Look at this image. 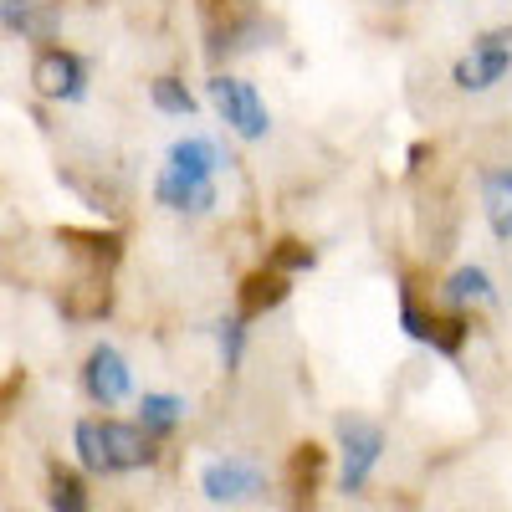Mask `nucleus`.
I'll use <instances>...</instances> for the list:
<instances>
[{"instance_id":"9b49d317","label":"nucleus","mask_w":512,"mask_h":512,"mask_svg":"<svg viewBox=\"0 0 512 512\" xmlns=\"http://www.w3.org/2000/svg\"><path fill=\"white\" fill-rule=\"evenodd\" d=\"M482 210L497 241H512V169H487L482 175Z\"/></svg>"},{"instance_id":"a211bd4d","label":"nucleus","mask_w":512,"mask_h":512,"mask_svg":"<svg viewBox=\"0 0 512 512\" xmlns=\"http://www.w3.org/2000/svg\"><path fill=\"white\" fill-rule=\"evenodd\" d=\"M466 318H436V328H431V349H441V354H461V344H466Z\"/></svg>"},{"instance_id":"20e7f679","label":"nucleus","mask_w":512,"mask_h":512,"mask_svg":"<svg viewBox=\"0 0 512 512\" xmlns=\"http://www.w3.org/2000/svg\"><path fill=\"white\" fill-rule=\"evenodd\" d=\"M338 456H344L338 487H344L349 497H359L374 477V466L384 461V425H374L364 415H338Z\"/></svg>"},{"instance_id":"7ed1b4c3","label":"nucleus","mask_w":512,"mask_h":512,"mask_svg":"<svg viewBox=\"0 0 512 512\" xmlns=\"http://www.w3.org/2000/svg\"><path fill=\"white\" fill-rule=\"evenodd\" d=\"M210 103H216L221 123L231 128L236 139H246V144H262V139L272 134V113H267L262 93H256L246 77L216 72V77H210Z\"/></svg>"},{"instance_id":"ddd939ff","label":"nucleus","mask_w":512,"mask_h":512,"mask_svg":"<svg viewBox=\"0 0 512 512\" xmlns=\"http://www.w3.org/2000/svg\"><path fill=\"white\" fill-rule=\"evenodd\" d=\"M272 31H267V21L262 16H231L221 31H216V41H210V57H236V52H256L267 41Z\"/></svg>"},{"instance_id":"6ab92c4d","label":"nucleus","mask_w":512,"mask_h":512,"mask_svg":"<svg viewBox=\"0 0 512 512\" xmlns=\"http://www.w3.org/2000/svg\"><path fill=\"white\" fill-rule=\"evenodd\" d=\"M400 328H405V333L415 338V344H431V328H436V313H420V308H415V297L405 292V297H400Z\"/></svg>"},{"instance_id":"39448f33","label":"nucleus","mask_w":512,"mask_h":512,"mask_svg":"<svg viewBox=\"0 0 512 512\" xmlns=\"http://www.w3.org/2000/svg\"><path fill=\"white\" fill-rule=\"evenodd\" d=\"M507 72H512V26H497V31H482L466 57H456L451 82L461 93H492Z\"/></svg>"},{"instance_id":"0eeeda50","label":"nucleus","mask_w":512,"mask_h":512,"mask_svg":"<svg viewBox=\"0 0 512 512\" xmlns=\"http://www.w3.org/2000/svg\"><path fill=\"white\" fill-rule=\"evenodd\" d=\"M31 88L47 103H82L88 98V62L67 47H41L31 62Z\"/></svg>"},{"instance_id":"9d476101","label":"nucleus","mask_w":512,"mask_h":512,"mask_svg":"<svg viewBox=\"0 0 512 512\" xmlns=\"http://www.w3.org/2000/svg\"><path fill=\"white\" fill-rule=\"evenodd\" d=\"M277 303H287V272H277V267H262V272H251L246 282H241V318L251 323V318H262V313H272Z\"/></svg>"},{"instance_id":"4468645a","label":"nucleus","mask_w":512,"mask_h":512,"mask_svg":"<svg viewBox=\"0 0 512 512\" xmlns=\"http://www.w3.org/2000/svg\"><path fill=\"white\" fill-rule=\"evenodd\" d=\"M441 292H446V303H456V308H466V303L497 308V287H492V272L487 267H456Z\"/></svg>"},{"instance_id":"6e6552de","label":"nucleus","mask_w":512,"mask_h":512,"mask_svg":"<svg viewBox=\"0 0 512 512\" xmlns=\"http://www.w3.org/2000/svg\"><path fill=\"white\" fill-rule=\"evenodd\" d=\"M82 390H88L93 405L113 410V405H123L128 395H134V369H128V359L113 344H98L88 354V364H82Z\"/></svg>"},{"instance_id":"f03ea898","label":"nucleus","mask_w":512,"mask_h":512,"mask_svg":"<svg viewBox=\"0 0 512 512\" xmlns=\"http://www.w3.org/2000/svg\"><path fill=\"white\" fill-rule=\"evenodd\" d=\"M72 451L93 477H118V472H144L159 461V441L134 420H77L72 425Z\"/></svg>"},{"instance_id":"f3484780","label":"nucleus","mask_w":512,"mask_h":512,"mask_svg":"<svg viewBox=\"0 0 512 512\" xmlns=\"http://www.w3.org/2000/svg\"><path fill=\"white\" fill-rule=\"evenodd\" d=\"M57 512H88V487H82L72 472H62V466H57V472H52V497H47Z\"/></svg>"},{"instance_id":"423d86ee","label":"nucleus","mask_w":512,"mask_h":512,"mask_svg":"<svg viewBox=\"0 0 512 512\" xmlns=\"http://www.w3.org/2000/svg\"><path fill=\"white\" fill-rule=\"evenodd\" d=\"M200 492L210 507H236V502H256L267 497V472L246 456H221L200 472Z\"/></svg>"},{"instance_id":"dca6fc26","label":"nucleus","mask_w":512,"mask_h":512,"mask_svg":"<svg viewBox=\"0 0 512 512\" xmlns=\"http://www.w3.org/2000/svg\"><path fill=\"white\" fill-rule=\"evenodd\" d=\"M216 344H221V364L226 369H241V359H246V318L241 313H231V318L216 323Z\"/></svg>"},{"instance_id":"f257e3e1","label":"nucleus","mask_w":512,"mask_h":512,"mask_svg":"<svg viewBox=\"0 0 512 512\" xmlns=\"http://www.w3.org/2000/svg\"><path fill=\"white\" fill-rule=\"evenodd\" d=\"M226 164L231 159L221 154L216 139H205V134L175 139L154 180V200L164 210H175V216H205V210H216V175Z\"/></svg>"},{"instance_id":"1a4fd4ad","label":"nucleus","mask_w":512,"mask_h":512,"mask_svg":"<svg viewBox=\"0 0 512 512\" xmlns=\"http://www.w3.org/2000/svg\"><path fill=\"white\" fill-rule=\"evenodd\" d=\"M0 26L31 41H52V31L62 26V6L57 0H0Z\"/></svg>"},{"instance_id":"2eb2a0df","label":"nucleus","mask_w":512,"mask_h":512,"mask_svg":"<svg viewBox=\"0 0 512 512\" xmlns=\"http://www.w3.org/2000/svg\"><path fill=\"white\" fill-rule=\"evenodd\" d=\"M149 98H154V108L169 113V118H190V113H195V93L185 88L180 77H154V82H149Z\"/></svg>"},{"instance_id":"f8f14e48","label":"nucleus","mask_w":512,"mask_h":512,"mask_svg":"<svg viewBox=\"0 0 512 512\" xmlns=\"http://www.w3.org/2000/svg\"><path fill=\"white\" fill-rule=\"evenodd\" d=\"M185 415H190V405L180 400V395H144L139 400V425L154 436V441H169L185 425Z\"/></svg>"},{"instance_id":"aec40b11","label":"nucleus","mask_w":512,"mask_h":512,"mask_svg":"<svg viewBox=\"0 0 512 512\" xmlns=\"http://www.w3.org/2000/svg\"><path fill=\"white\" fill-rule=\"evenodd\" d=\"M313 262H318V251L303 246V241H282V246L272 251V267H277V272H308Z\"/></svg>"}]
</instances>
